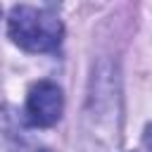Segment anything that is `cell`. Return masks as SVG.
<instances>
[{
	"label": "cell",
	"instance_id": "obj_2",
	"mask_svg": "<svg viewBox=\"0 0 152 152\" xmlns=\"http://www.w3.org/2000/svg\"><path fill=\"white\" fill-rule=\"evenodd\" d=\"M64 107V97L57 83L52 81H38L31 86L26 97V119L31 126L48 128L59 121Z\"/></svg>",
	"mask_w": 152,
	"mask_h": 152
},
{
	"label": "cell",
	"instance_id": "obj_3",
	"mask_svg": "<svg viewBox=\"0 0 152 152\" xmlns=\"http://www.w3.org/2000/svg\"><path fill=\"white\" fill-rule=\"evenodd\" d=\"M142 140H145V147L152 152V124L145 128V135H142Z\"/></svg>",
	"mask_w": 152,
	"mask_h": 152
},
{
	"label": "cell",
	"instance_id": "obj_1",
	"mask_svg": "<svg viewBox=\"0 0 152 152\" xmlns=\"http://www.w3.org/2000/svg\"><path fill=\"white\" fill-rule=\"evenodd\" d=\"M7 31H10V38L28 52L57 50V45L62 43V33H64L62 21L55 14L28 7V5H19L12 10L7 19Z\"/></svg>",
	"mask_w": 152,
	"mask_h": 152
}]
</instances>
